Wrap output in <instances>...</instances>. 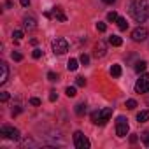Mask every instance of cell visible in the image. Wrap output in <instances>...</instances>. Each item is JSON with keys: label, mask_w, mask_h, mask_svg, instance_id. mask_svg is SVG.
<instances>
[{"label": "cell", "mask_w": 149, "mask_h": 149, "mask_svg": "<svg viewBox=\"0 0 149 149\" xmlns=\"http://www.w3.org/2000/svg\"><path fill=\"white\" fill-rule=\"evenodd\" d=\"M132 14L135 21L144 23L149 18V0H133L132 4Z\"/></svg>", "instance_id": "obj_1"}, {"label": "cell", "mask_w": 149, "mask_h": 149, "mask_svg": "<svg viewBox=\"0 0 149 149\" xmlns=\"http://www.w3.org/2000/svg\"><path fill=\"white\" fill-rule=\"evenodd\" d=\"M111 116H112V109L111 107H105V109H102V111H95V112H91V121L95 123V125H105L109 119H111Z\"/></svg>", "instance_id": "obj_2"}, {"label": "cell", "mask_w": 149, "mask_h": 149, "mask_svg": "<svg viewBox=\"0 0 149 149\" xmlns=\"http://www.w3.org/2000/svg\"><path fill=\"white\" fill-rule=\"evenodd\" d=\"M128 130H130L128 119L125 116H118V119H116V133H118V137H126Z\"/></svg>", "instance_id": "obj_3"}, {"label": "cell", "mask_w": 149, "mask_h": 149, "mask_svg": "<svg viewBox=\"0 0 149 149\" xmlns=\"http://www.w3.org/2000/svg\"><path fill=\"white\" fill-rule=\"evenodd\" d=\"M51 47H53L54 54H65V53L68 51V42H67L65 39L58 37V39H54V40L51 42Z\"/></svg>", "instance_id": "obj_4"}, {"label": "cell", "mask_w": 149, "mask_h": 149, "mask_svg": "<svg viewBox=\"0 0 149 149\" xmlns=\"http://www.w3.org/2000/svg\"><path fill=\"white\" fill-rule=\"evenodd\" d=\"M135 91L137 93H149V74H142L135 83Z\"/></svg>", "instance_id": "obj_5"}, {"label": "cell", "mask_w": 149, "mask_h": 149, "mask_svg": "<svg viewBox=\"0 0 149 149\" xmlns=\"http://www.w3.org/2000/svg\"><path fill=\"white\" fill-rule=\"evenodd\" d=\"M74 146H76L77 149H88L91 144H90L88 137L83 132H76V133H74Z\"/></svg>", "instance_id": "obj_6"}, {"label": "cell", "mask_w": 149, "mask_h": 149, "mask_svg": "<svg viewBox=\"0 0 149 149\" xmlns=\"http://www.w3.org/2000/svg\"><path fill=\"white\" fill-rule=\"evenodd\" d=\"M0 133H2L6 139H11V140H19V130L14 128V126H9V125H4L0 128Z\"/></svg>", "instance_id": "obj_7"}, {"label": "cell", "mask_w": 149, "mask_h": 149, "mask_svg": "<svg viewBox=\"0 0 149 149\" xmlns=\"http://www.w3.org/2000/svg\"><path fill=\"white\" fill-rule=\"evenodd\" d=\"M147 28L146 26H137L133 32H132V39L135 40V42H142V40H146L147 39Z\"/></svg>", "instance_id": "obj_8"}, {"label": "cell", "mask_w": 149, "mask_h": 149, "mask_svg": "<svg viewBox=\"0 0 149 149\" xmlns=\"http://www.w3.org/2000/svg\"><path fill=\"white\" fill-rule=\"evenodd\" d=\"M105 53H107V44H105L104 40H98V42L95 44V47H93V56H95V58H104Z\"/></svg>", "instance_id": "obj_9"}, {"label": "cell", "mask_w": 149, "mask_h": 149, "mask_svg": "<svg viewBox=\"0 0 149 149\" xmlns=\"http://www.w3.org/2000/svg\"><path fill=\"white\" fill-rule=\"evenodd\" d=\"M23 26H25V30H35V28H37L35 18H33V16H25V18H23Z\"/></svg>", "instance_id": "obj_10"}, {"label": "cell", "mask_w": 149, "mask_h": 149, "mask_svg": "<svg viewBox=\"0 0 149 149\" xmlns=\"http://www.w3.org/2000/svg\"><path fill=\"white\" fill-rule=\"evenodd\" d=\"M0 70H2V76H0V84H6L7 79H9V67H7L6 61L0 63Z\"/></svg>", "instance_id": "obj_11"}, {"label": "cell", "mask_w": 149, "mask_h": 149, "mask_svg": "<svg viewBox=\"0 0 149 149\" xmlns=\"http://www.w3.org/2000/svg\"><path fill=\"white\" fill-rule=\"evenodd\" d=\"M51 14H53V18H54L56 21H61V23L67 21V16H65V13H63L61 7H53V13H51Z\"/></svg>", "instance_id": "obj_12"}, {"label": "cell", "mask_w": 149, "mask_h": 149, "mask_svg": "<svg viewBox=\"0 0 149 149\" xmlns=\"http://www.w3.org/2000/svg\"><path fill=\"white\" fill-rule=\"evenodd\" d=\"M109 44L114 46V47H119V46L123 44V40H121V37H118V35H111V37H109Z\"/></svg>", "instance_id": "obj_13"}, {"label": "cell", "mask_w": 149, "mask_h": 149, "mask_svg": "<svg viewBox=\"0 0 149 149\" xmlns=\"http://www.w3.org/2000/svg\"><path fill=\"white\" fill-rule=\"evenodd\" d=\"M137 121H139V123L149 121V111H140V112L137 114Z\"/></svg>", "instance_id": "obj_14"}, {"label": "cell", "mask_w": 149, "mask_h": 149, "mask_svg": "<svg viewBox=\"0 0 149 149\" xmlns=\"http://www.w3.org/2000/svg\"><path fill=\"white\" fill-rule=\"evenodd\" d=\"M77 67H79V61H77L76 58H70V60H68V63H67V68H68L70 72L77 70Z\"/></svg>", "instance_id": "obj_15"}, {"label": "cell", "mask_w": 149, "mask_h": 149, "mask_svg": "<svg viewBox=\"0 0 149 149\" xmlns=\"http://www.w3.org/2000/svg\"><path fill=\"white\" fill-rule=\"evenodd\" d=\"M146 68H147V61L140 60V61H137V63H135V72H139V74H140V72H144Z\"/></svg>", "instance_id": "obj_16"}, {"label": "cell", "mask_w": 149, "mask_h": 149, "mask_svg": "<svg viewBox=\"0 0 149 149\" xmlns=\"http://www.w3.org/2000/svg\"><path fill=\"white\" fill-rule=\"evenodd\" d=\"M111 76L112 77H119L121 76V65H112L111 67Z\"/></svg>", "instance_id": "obj_17"}, {"label": "cell", "mask_w": 149, "mask_h": 149, "mask_svg": "<svg viewBox=\"0 0 149 149\" xmlns=\"http://www.w3.org/2000/svg\"><path fill=\"white\" fill-rule=\"evenodd\" d=\"M116 23H118V28H119V30H126V28H128V23H126L125 18H118Z\"/></svg>", "instance_id": "obj_18"}, {"label": "cell", "mask_w": 149, "mask_h": 149, "mask_svg": "<svg viewBox=\"0 0 149 149\" xmlns=\"http://www.w3.org/2000/svg\"><path fill=\"white\" fill-rule=\"evenodd\" d=\"M86 112V104H79V105H76V114L77 116H83Z\"/></svg>", "instance_id": "obj_19"}, {"label": "cell", "mask_w": 149, "mask_h": 149, "mask_svg": "<svg viewBox=\"0 0 149 149\" xmlns=\"http://www.w3.org/2000/svg\"><path fill=\"white\" fill-rule=\"evenodd\" d=\"M23 35H25V33H23L21 30H14V32H13V39H14L16 42H19V40L23 39Z\"/></svg>", "instance_id": "obj_20"}, {"label": "cell", "mask_w": 149, "mask_h": 149, "mask_svg": "<svg viewBox=\"0 0 149 149\" xmlns=\"http://www.w3.org/2000/svg\"><path fill=\"white\" fill-rule=\"evenodd\" d=\"M65 93H67L68 98H72V97H76V95H77V91H76V88H74V86H68V88L65 90Z\"/></svg>", "instance_id": "obj_21"}, {"label": "cell", "mask_w": 149, "mask_h": 149, "mask_svg": "<svg viewBox=\"0 0 149 149\" xmlns=\"http://www.w3.org/2000/svg\"><path fill=\"white\" fill-rule=\"evenodd\" d=\"M140 139H142L144 146H146V147H149V132H144V133L140 135Z\"/></svg>", "instance_id": "obj_22"}, {"label": "cell", "mask_w": 149, "mask_h": 149, "mask_svg": "<svg viewBox=\"0 0 149 149\" xmlns=\"http://www.w3.org/2000/svg\"><path fill=\"white\" fill-rule=\"evenodd\" d=\"M107 21H111V23H114V21H118V13H109L107 14Z\"/></svg>", "instance_id": "obj_23"}, {"label": "cell", "mask_w": 149, "mask_h": 149, "mask_svg": "<svg viewBox=\"0 0 149 149\" xmlns=\"http://www.w3.org/2000/svg\"><path fill=\"white\" fill-rule=\"evenodd\" d=\"M79 61H81V63H83V65H88V63H90V56H88V54H84V53H83V54H81V56H79Z\"/></svg>", "instance_id": "obj_24"}, {"label": "cell", "mask_w": 149, "mask_h": 149, "mask_svg": "<svg viewBox=\"0 0 149 149\" xmlns=\"http://www.w3.org/2000/svg\"><path fill=\"white\" fill-rule=\"evenodd\" d=\"M11 56H13V60H16V61H21V60H23V54H21V53H18V51H13V54H11Z\"/></svg>", "instance_id": "obj_25"}, {"label": "cell", "mask_w": 149, "mask_h": 149, "mask_svg": "<svg viewBox=\"0 0 149 149\" xmlns=\"http://www.w3.org/2000/svg\"><path fill=\"white\" fill-rule=\"evenodd\" d=\"M135 107H137V102H135V100H126V109L132 111V109H135Z\"/></svg>", "instance_id": "obj_26"}, {"label": "cell", "mask_w": 149, "mask_h": 149, "mask_svg": "<svg viewBox=\"0 0 149 149\" xmlns=\"http://www.w3.org/2000/svg\"><path fill=\"white\" fill-rule=\"evenodd\" d=\"M47 79H49V81H58V74H54V72H47Z\"/></svg>", "instance_id": "obj_27"}, {"label": "cell", "mask_w": 149, "mask_h": 149, "mask_svg": "<svg viewBox=\"0 0 149 149\" xmlns=\"http://www.w3.org/2000/svg\"><path fill=\"white\" fill-rule=\"evenodd\" d=\"M76 84H77V86H86V79H84V77H81V76H79V77H77V79H76Z\"/></svg>", "instance_id": "obj_28"}, {"label": "cell", "mask_w": 149, "mask_h": 149, "mask_svg": "<svg viewBox=\"0 0 149 149\" xmlns=\"http://www.w3.org/2000/svg\"><path fill=\"white\" fill-rule=\"evenodd\" d=\"M97 30L98 32H105L107 30V25L105 23H97Z\"/></svg>", "instance_id": "obj_29"}, {"label": "cell", "mask_w": 149, "mask_h": 149, "mask_svg": "<svg viewBox=\"0 0 149 149\" xmlns=\"http://www.w3.org/2000/svg\"><path fill=\"white\" fill-rule=\"evenodd\" d=\"M32 56H33V58L37 60V58H40V56H42V51H40V49H35V51L32 53Z\"/></svg>", "instance_id": "obj_30"}, {"label": "cell", "mask_w": 149, "mask_h": 149, "mask_svg": "<svg viewBox=\"0 0 149 149\" xmlns=\"http://www.w3.org/2000/svg\"><path fill=\"white\" fill-rule=\"evenodd\" d=\"M56 98H58V93H56V91H51V93H49V102H54Z\"/></svg>", "instance_id": "obj_31"}, {"label": "cell", "mask_w": 149, "mask_h": 149, "mask_svg": "<svg viewBox=\"0 0 149 149\" xmlns=\"http://www.w3.org/2000/svg\"><path fill=\"white\" fill-rule=\"evenodd\" d=\"M0 100H2V102H7V100H9V93H6V91H4L2 95H0Z\"/></svg>", "instance_id": "obj_32"}, {"label": "cell", "mask_w": 149, "mask_h": 149, "mask_svg": "<svg viewBox=\"0 0 149 149\" xmlns=\"http://www.w3.org/2000/svg\"><path fill=\"white\" fill-rule=\"evenodd\" d=\"M30 104H32V105H40V100L33 97V98H30Z\"/></svg>", "instance_id": "obj_33"}, {"label": "cell", "mask_w": 149, "mask_h": 149, "mask_svg": "<svg viewBox=\"0 0 149 149\" xmlns=\"http://www.w3.org/2000/svg\"><path fill=\"white\" fill-rule=\"evenodd\" d=\"M19 4H21L23 7H28V6H30V0H19Z\"/></svg>", "instance_id": "obj_34"}, {"label": "cell", "mask_w": 149, "mask_h": 149, "mask_svg": "<svg viewBox=\"0 0 149 149\" xmlns=\"http://www.w3.org/2000/svg\"><path fill=\"white\" fill-rule=\"evenodd\" d=\"M137 140H139V137H137V135H130V142H132V144H135Z\"/></svg>", "instance_id": "obj_35"}, {"label": "cell", "mask_w": 149, "mask_h": 149, "mask_svg": "<svg viewBox=\"0 0 149 149\" xmlns=\"http://www.w3.org/2000/svg\"><path fill=\"white\" fill-rule=\"evenodd\" d=\"M102 2H104V4H109V6H112V4L116 2V0H102Z\"/></svg>", "instance_id": "obj_36"}, {"label": "cell", "mask_w": 149, "mask_h": 149, "mask_svg": "<svg viewBox=\"0 0 149 149\" xmlns=\"http://www.w3.org/2000/svg\"><path fill=\"white\" fill-rule=\"evenodd\" d=\"M6 7L9 9V7H13V2H11V0H7V2H6Z\"/></svg>", "instance_id": "obj_37"}, {"label": "cell", "mask_w": 149, "mask_h": 149, "mask_svg": "<svg viewBox=\"0 0 149 149\" xmlns=\"http://www.w3.org/2000/svg\"><path fill=\"white\" fill-rule=\"evenodd\" d=\"M146 104H147V105H149V97H147V98H146Z\"/></svg>", "instance_id": "obj_38"}]
</instances>
